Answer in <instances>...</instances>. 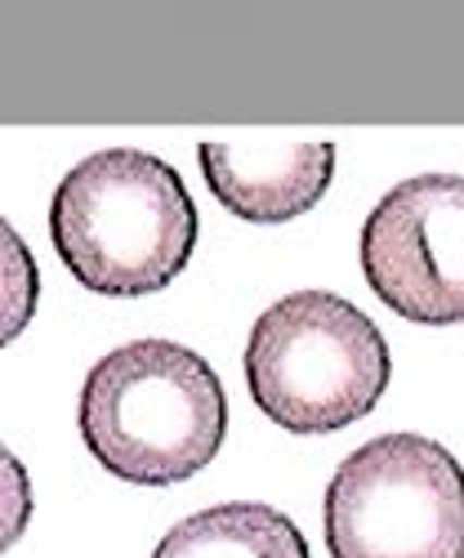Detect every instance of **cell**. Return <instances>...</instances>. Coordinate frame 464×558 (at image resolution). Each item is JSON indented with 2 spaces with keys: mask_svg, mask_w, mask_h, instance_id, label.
<instances>
[{
  "mask_svg": "<svg viewBox=\"0 0 464 558\" xmlns=\"http://www.w3.org/2000/svg\"><path fill=\"white\" fill-rule=\"evenodd\" d=\"M197 206L174 166L108 148L76 161L50 202V238L85 291L138 300L170 287L197 251Z\"/></svg>",
  "mask_w": 464,
  "mask_h": 558,
  "instance_id": "obj_1",
  "label": "cell"
},
{
  "mask_svg": "<svg viewBox=\"0 0 464 558\" xmlns=\"http://www.w3.org/2000/svg\"><path fill=\"white\" fill-rule=\"evenodd\" d=\"M228 398L210 362L170 340L112 349L81 389V438L108 474L138 487L193 478L219 456Z\"/></svg>",
  "mask_w": 464,
  "mask_h": 558,
  "instance_id": "obj_2",
  "label": "cell"
},
{
  "mask_svg": "<svg viewBox=\"0 0 464 558\" xmlns=\"http://www.w3.org/2000/svg\"><path fill=\"white\" fill-rule=\"evenodd\" d=\"M393 357L357 304L295 291L268 304L246 344V385L259 411L291 434H335L376 411Z\"/></svg>",
  "mask_w": 464,
  "mask_h": 558,
  "instance_id": "obj_3",
  "label": "cell"
},
{
  "mask_svg": "<svg viewBox=\"0 0 464 558\" xmlns=\"http://www.w3.org/2000/svg\"><path fill=\"white\" fill-rule=\"evenodd\" d=\"M331 558H464V470L420 434L357 447L327 487Z\"/></svg>",
  "mask_w": 464,
  "mask_h": 558,
  "instance_id": "obj_4",
  "label": "cell"
},
{
  "mask_svg": "<svg viewBox=\"0 0 464 558\" xmlns=\"http://www.w3.org/2000/svg\"><path fill=\"white\" fill-rule=\"evenodd\" d=\"M362 272L398 317L464 322V179L415 174L384 193L362 228Z\"/></svg>",
  "mask_w": 464,
  "mask_h": 558,
  "instance_id": "obj_5",
  "label": "cell"
},
{
  "mask_svg": "<svg viewBox=\"0 0 464 558\" xmlns=\"http://www.w3.org/2000/svg\"><path fill=\"white\" fill-rule=\"evenodd\" d=\"M202 174L223 210L246 223H286L321 202L335 179V148L282 134L202 144Z\"/></svg>",
  "mask_w": 464,
  "mask_h": 558,
  "instance_id": "obj_6",
  "label": "cell"
},
{
  "mask_svg": "<svg viewBox=\"0 0 464 558\" xmlns=\"http://www.w3.org/2000/svg\"><path fill=\"white\" fill-rule=\"evenodd\" d=\"M152 558H308V541L282 509L232 500L174 523Z\"/></svg>",
  "mask_w": 464,
  "mask_h": 558,
  "instance_id": "obj_7",
  "label": "cell"
},
{
  "mask_svg": "<svg viewBox=\"0 0 464 558\" xmlns=\"http://www.w3.org/2000/svg\"><path fill=\"white\" fill-rule=\"evenodd\" d=\"M40 300V272L27 251V242L14 232V223L0 215V349L14 344Z\"/></svg>",
  "mask_w": 464,
  "mask_h": 558,
  "instance_id": "obj_8",
  "label": "cell"
},
{
  "mask_svg": "<svg viewBox=\"0 0 464 558\" xmlns=\"http://www.w3.org/2000/svg\"><path fill=\"white\" fill-rule=\"evenodd\" d=\"M32 523V483L23 460L0 447V554H5Z\"/></svg>",
  "mask_w": 464,
  "mask_h": 558,
  "instance_id": "obj_9",
  "label": "cell"
}]
</instances>
